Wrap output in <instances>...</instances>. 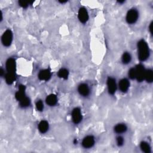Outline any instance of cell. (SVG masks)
Instances as JSON below:
<instances>
[{"label": "cell", "mask_w": 153, "mask_h": 153, "mask_svg": "<svg viewBox=\"0 0 153 153\" xmlns=\"http://www.w3.org/2000/svg\"><path fill=\"white\" fill-rule=\"evenodd\" d=\"M38 129L41 133H44L46 132L49 129V123L46 121H41L38 125Z\"/></svg>", "instance_id": "obj_14"}, {"label": "cell", "mask_w": 153, "mask_h": 153, "mask_svg": "<svg viewBox=\"0 0 153 153\" xmlns=\"http://www.w3.org/2000/svg\"><path fill=\"white\" fill-rule=\"evenodd\" d=\"M136 71V79L139 82H141L144 80L145 70L144 66L141 64L137 65L135 68Z\"/></svg>", "instance_id": "obj_4"}, {"label": "cell", "mask_w": 153, "mask_h": 153, "mask_svg": "<svg viewBox=\"0 0 153 153\" xmlns=\"http://www.w3.org/2000/svg\"><path fill=\"white\" fill-rule=\"evenodd\" d=\"M138 18V12L135 9H131L129 10L126 16V20L128 24H133L137 21Z\"/></svg>", "instance_id": "obj_2"}, {"label": "cell", "mask_w": 153, "mask_h": 153, "mask_svg": "<svg viewBox=\"0 0 153 153\" xmlns=\"http://www.w3.org/2000/svg\"><path fill=\"white\" fill-rule=\"evenodd\" d=\"M3 72H4V71H3V70L1 68V71H0V74H1V76L3 75V73H4Z\"/></svg>", "instance_id": "obj_28"}, {"label": "cell", "mask_w": 153, "mask_h": 153, "mask_svg": "<svg viewBox=\"0 0 153 153\" xmlns=\"http://www.w3.org/2000/svg\"><path fill=\"white\" fill-rule=\"evenodd\" d=\"M114 131L117 133H124L127 131V126L124 124L117 125L114 128Z\"/></svg>", "instance_id": "obj_17"}, {"label": "cell", "mask_w": 153, "mask_h": 153, "mask_svg": "<svg viewBox=\"0 0 153 153\" xmlns=\"http://www.w3.org/2000/svg\"><path fill=\"white\" fill-rule=\"evenodd\" d=\"M107 86H108L109 93L111 95L114 94L117 89L116 80H115L113 78L109 77L108 79V80H107Z\"/></svg>", "instance_id": "obj_6"}, {"label": "cell", "mask_w": 153, "mask_h": 153, "mask_svg": "<svg viewBox=\"0 0 153 153\" xmlns=\"http://www.w3.org/2000/svg\"><path fill=\"white\" fill-rule=\"evenodd\" d=\"M19 102H20V106L21 107H22V108H26V107L30 105V101L29 100V99L26 96Z\"/></svg>", "instance_id": "obj_22"}, {"label": "cell", "mask_w": 153, "mask_h": 153, "mask_svg": "<svg viewBox=\"0 0 153 153\" xmlns=\"http://www.w3.org/2000/svg\"><path fill=\"white\" fill-rule=\"evenodd\" d=\"M25 87L23 85H20L19 86V90L16 93L15 97L18 101H20L26 97L25 96Z\"/></svg>", "instance_id": "obj_10"}, {"label": "cell", "mask_w": 153, "mask_h": 153, "mask_svg": "<svg viewBox=\"0 0 153 153\" xmlns=\"http://www.w3.org/2000/svg\"><path fill=\"white\" fill-rule=\"evenodd\" d=\"M131 60V56L129 53L126 52L125 53L123 56H122V62L125 64H129Z\"/></svg>", "instance_id": "obj_21"}, {"label": "cell", "mask_w": 153, "mask_h": 153, "mask_svg": "<svg viewBox=\"0 0 153 153\" xmlns=\"http://www.w3.org/2000/svg\"><path fill=\"white\" fill-rule=\"evenodd\" d=\"M6 69L9 72H14L16 70V62L13 58H9L6 62Z\"/></svg>", "instance_id": "obj_9"}, {"label": "cell", "mask_w": 153, "mask_h": 153, "mask_svg": "<svg viewBox=\"0 0 153 153\" xmlns=\"http://www.w3.org/2000/svg\"><path fill=\"white\" fill-rule=\"evenodd\" d=\"M79 19L81 23L85 24L89 19V15L85 8H81L79 11Z\"/></svg>", "instance_id": "obj_8"}, {"label": "cell", "mask_w": 153, "mask_h": 153, "mask_svg": "<svg viewBox=\"0 0 153 153\" xmlns=\"http://www.w3.org/2000/svg\"><path fill=\"white\" fill-rule=\"evenodd\" d=\"M144 79L146 80L148 83H152L153 80V72L151 70H146L145 73Z\"/></svg>", "instance_id": "obj_18"}, {"label": "cell", "mask_w": 153, "mask_h": 153, "mask_svg": "<svg viewBox=\"0 0 153 153\" xmlns=\"http://www.w3.org/2000/svg\"><path fill=\"white\" fill-rule=\"evenodd\" d=\"M152 23H151V24H150V32H151V34H152Z\"/></svg>", "instance_id": "obj_27"}, {"label": "cell", "mask_w": 153, "mask_h": 153, "mask_svg": "<svg viewBox=\"0 0 153 153\" xmlns=\"http://www.w3.org/2000/svg\"><path fill=\"white\" fill-rule=\"evenodd\" d=\"M72 117L73 122L75 124H79L82 120V116L80 108H75L72 112Z\"/></svg>", "instance_id": "obj_5"}, {"label": "cell", "mask_w": 153, "mask_h": 153, "mask_svg": "<svg viewBox=\"0 0 153 153\" xmlns=\"http://www.w3.org/2000/svg\"><path fill=\"white\" fill-rule=\"evenodd\" d=\"M117 145H118V146H122V145H123V143H124V139L121 136H119L117 138Z\"/></svg>", "instance_id": "obj_25"}, {"label": "cell", "mask_w": 153, "mask_h": 153, "mask_svg": "<svg viewBox=\"0 0 153 153\" xmlns=\"http://www.w3.org/2000/svg\"><path fill=\"white\" fill-rule=\"evenodd\" d=\"M36 107H37V109L38 111H43L44 108V105H43V102L41 101H38L36 104Z\"/></svg>", "instance_id": "obj_24"}, {"label": "cell", "mask_w": 153, "mask_h": 153, "mask_svg": "<svg viewBox=\"0 0 153 153\" xmlns=\"http://www.w3.org/2000/svg\"><path fill=\"white\" fill-rule=\"evenodd\" d=\"M79 92L83 96H87L89 94V88L86 84H81L78 88Z\"/></svg>", "instance_id": "obj_12"}, {"label": "cell", "mask_w": 153, "mask_h": 153, "mask_svg": "<svg viewBox=\"0 0 153 153\" xmlns=\"http://www.w3.org/2000/svg\"><path fill=\"white\" fill-rule=\"evenodd\" d=\"M5 78L6 83L9 84V85H11V84H12L14 81V80H16V75H15L14 72H8L6 74Z\"/></svg>", "instance_id": "obj_15"}, {"label": "cell", "mask_w": 153, "mask_h": 153, "mask_svg": "<svg viewBox=\"0 0 153 153\" xmlns=\"http://www.w3.org/2000/svg\"><path fill=\"white\" fill-rule=\"evenodd\" d=\"M129 76L131 79H136V71L135 69L132 68L129 71Z\"/></svg>", "instance_id": "obj_23"}, {"label": "cell", "mask_w": 153, "mask_h": 153, "mask_svg": "<svg viewBox=\"0 0 153 153\" xmlns=\"http://www.w3.org/2000/svg\"><path fill=\"white\" fill-rule=\"evenodd\" d=\"M51 77V72L48 70H42L38 74V78L43 81H48Z\"/></svg>", "instance_id": "obj_11"}, {"label": "cell", "mask_w": 153, "mask_h": 153, "mask_svg": "<svg viewBox=\"0 0 153 153\" xmlns=\"http://www.w3.org/2000/svg\"><path fill=\"white\" fill-rule=\"evenodd\" d=\"M69 75V72L66 69H61L58 72V76L60 78L63 79H67Z\"/></svg>", "instance_id": "obj_19"}, {"label": "cell", "mask_w": 153, "mask_h": 153, "mask_svg": "<svg viewBox=\"0 0 153 153\" xmlns=\"http://www.w3.org/2000/svg\"><path fill=\"white\" fill-rule=\"evenodd\" d=\"M119 87L121 91L123 92H126L129 87V82L126 79H122L119 83Z\"/></svg>", "instance_id": "obj_13"}, {"label": "cell", "mask_w": 153, "mask_h": 153, "mask_svg": "<svg viewBox=\"0 0 153 153\" xmlns=\"http://www.w3.org/2000/svg\"><path fill=\"white\" fill-rule=\"evenodd\" d=\"M137 49H138V57L139 60L141 61L147 60L150 55L147 43L144 40H140L137 43Z\"/></svg>", "instance_id": "obj_1"}, {"label": "cell", "mask_w": 153, "mask_h": 153, "mask_svg": "<svg viewBox=\"0 0 153 153\" xmlns=\"http://www.w3.org/2000/svg\"><path fill=\"white\" fill-rule=\"evenodd\" d=\"M57 102V97L54 94L49 95L46 98V103L50 106L55 105Z\"/></svg>", "instance_id": "obj_16"}, {"label": "cell", "mask_w": 153, "mask_h": 153, "mask_svg": "<svg viewBox=\"0 0 153 153\" xmlns=\"http://www.w3.org/2000/svg\"><path fill=\"white\" fill-rule=\"evenodd\" d=\"M141 150L146 153H150L151 152V148L148 143L145 142H142L141 144Z\"/></svg>", "instance_id": "obj_20"}, {"label": "cell", "mask_w": 153, "mask_h": 153, "mask_svg": "<svg viewBox=\"0 0 153 153\" xmlns=\"http://www.w3.org/2000/svg\"><path fill=\"white\" fill-rule=\"evenodd\" d=\"M95 144V139L92 136H87L85 139H83L82 145L83 146L86 148H89L91 147H93V145Z\"/></svg>", "instance_id": "obj_7"}, {"label": "cell", "mask_w": 153, "mask_h": 153, "mask_svg": "<svg viewBox=\"0 0 153 153\" xmlns=\"http://www.w3.org/2000/svg\"><path fill=\"white\" fill-rule=\"evenodd\" d=\"M13 40V34L10 30L8 29L3 34L2 36V43L5 47H9L12 44Z\"/></svg>", "instance_id": "obj_3"}, {"label": "cell", "mask_w": 153, "mask_h": 153, "mask_svg": "<svg viewBox=\"0 0 153 153\" xmlns=\"http://www.w3.org/2000/svg\"><path fill=\"white\" fill-rule=\"evenodd\" d=\"M29 4V2L28 1H19V4L22 7L24 8H26L28 6V4Z\"/></svg>", "instance_id": "obj_26"}]
</instances>
